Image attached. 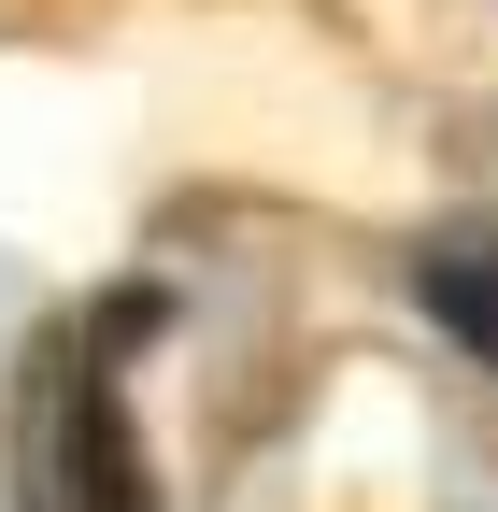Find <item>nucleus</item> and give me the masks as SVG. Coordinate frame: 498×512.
Segmentation results:
<instances>
[{"instance_id":"nucleus-2","label":"nucleus","mask_w":498,"mask_h":512,"mask_svg":"<svg viewBox=\"0 0 498 512\" xmlns=\"http://www.w3.org/2000/svg\"><path fill=\"white\" fill-rule=\"evenodd\" d=\"M413 299L470 370H498V214H442L413 242Z\"/></svg>"},{"instance_id":"nucleus-1","label":"nucleus","mask_w":498,"mask_h":512,"mask_svg":"<svg viewBox=\"0 0 498 512\" xmlns=\"http://www.w3.org/2000/svg\"><path fill=\"white\" fill-rule=\"evenodd\" d=\"M157 328V285H114L29 356V413H15V498L29 512H157V456L129 427V370L114 342Z\"/></svg>"}]
</instances>
